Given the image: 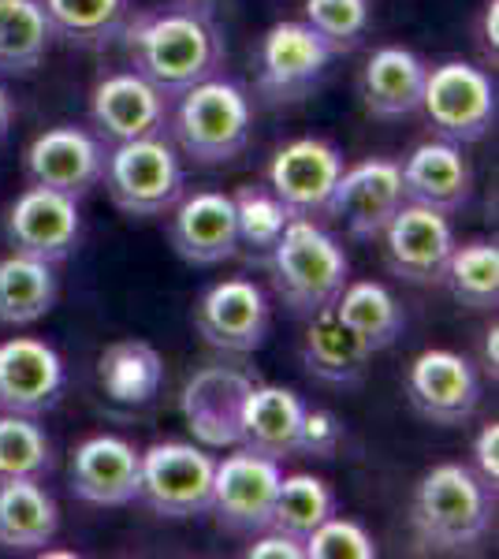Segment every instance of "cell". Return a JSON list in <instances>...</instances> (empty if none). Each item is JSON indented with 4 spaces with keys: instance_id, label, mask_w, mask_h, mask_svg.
I'll return each mask as SVG.
<instances>
[{
    "instance_id": "obj_16",
    "label": "cell",
    "mask_w": 499,
    "mask_h": 559,
    "mask_svg": "<svg viewBox=\"0 0 499 559\" xmlns=\"http://www.w3.org/2000/svg\"><path fill=\"white\" fill-rule=\"evenodd\" d=\"M403 176H399V160L369 157L358 165L343 168L335 179V191L329 198V213L335 221L347 224V231L361 242L380 239L388 221L403 205Z\"/></svg>"
},
{
    "instance_id": "obj_41",
    "label": "cell",
    "mask_w": 499,
    "mask_h": 559,
    "mask_svg": "<svg viewBox=\"0 0 499 559\" xmlns=\"http://www.w3.org/2000/svg\"><path fill=\"white\" fill-rule=\"evenodd\" d=\"M242 556L247 559H306L302 540L280 534V530H261V534H253Z\"/></svg>"
},
{
    "instance_id": "obj_11",
    "label": "cell",
    "mask_w": 499,
    "mask_h": 559,
    "mask_svg": "<svg viewBox=\"0 0 499 559\" xmlns=\"http://www.w3.org/2000/svg\"><path fill=\"white\" fill-rule=\"evenodd\" d=\"M380 242H384L388 273L414 287H437L443 284V269L455 250V228L448 213L403 202L380 231Z\"/></svg>"
},
{
    "instance_id": "obj_4",
    "label": "cell",
    "mask_w": 499,
    "mask_h": 559,
    "mask_svg": "<svg viewBox=\"0 0 499 559\" xmlns=\"http://www.w3.org/2000/svg\"><path fill=\"white\" fill-rule=\"evenodd\" d=\"M253 108L247 90L231 79L209 75L183 90L171 112V139L176 150L194 165H228L250 142Z\"/></svg>"
},
{
    "instance_id": "obj_12",
    "label": "cell",
    "mask_w": 499,
    "mask_h": 559,
    "mask_svg": "<svg viewBox=\"0 0 499 559\" xmlns=\"http://www.w3.org/2000/svg\"><path fill=\"white\" fill-rule=\"evenodd\" d=\"M4 239L15 254L60 265L79 250L83 239V213L79 198H68L49 187H26V191L8 205Z\"/></svg>"
},
{
    "instance_id": "obj_8",
    "label": "cell",
    "mask_w": 499,
    "mask_h": 559,
    "mask_svg": "<svg viewBox=\"0 0 499 559\" xmlns=\"http://www.w3.org/2000/svg\"><path fill=\"white\" fill-rule=\"evenodd\" d=\"M417 112H425L437 139H448L455 146H474L496 128L492 75H488V68L470 64V60H443L425 75Z\"/></svg>"
},
{
    "instance_id": "obj_39",
    "label": "cell",
    "mask_w": 499,
    "mask_h": 559,
    "mask_svg": "<svg viewBox=\"0 0 499 559\" xmlns=\"http://www.w3.org/2000/svg\"><path fill=\"white\" fill-rule=\"evenodd\" d=\"M474 45L480 52V68L499 64V0H485L474 23Z\"/></svg>"
},
{
    "instance_id": "obj_28",
    "label": "cell",
    "mask_w": 499,
    "mask_h": 559,
    "mask_svg": "<svg viewBox=\"0 0 499 559\" xmlns=\"http://www.w3.org/2000/svg\"><path fill=\"white\" fill-rule=\"evenodd\" d=\"M60 299L57 265L26 254L0 258V324L26 329L38 324Z\"/></svg>"
},
{
    "instance_id": "obj_29",
    "label": "cell",
    "mask_w": 499,
    "mask_h": 559,
    "mask_svg": "<svg viewBox=\"0 0 499 559\" xmlns=\"http://www.w3.org/2000/svg\"><path fill=\"white\" fill-rule=\"evenodd\" d=\"M332 310L373 355L392 347L406 329V310L377 280H347Z\"/></svg>"
},
{
    "instance_id": "obj_21",
    "label": "cell",
    "mask_w": 499,
    "mask_h": 559,
    "mask_svg": "<svg viewBox=\"0 0 499 559\" xmlns=\"http://www.w3.org/2000/svg\"><path fill=\"white\" fill-rule=\"evenodd\" d=\"M168 239L171 250L194 269L221 265L239 254V228H235V202L224 191H194L171 205Z\"/></svg>"
},
{
    "instance_id": "obj_31",
    "label": "cell",
    "mask_w": 499,
    "mask_h": 559,
    "mask_svg": "<svg viewBox=\"0 0 499 559\" xmlns=\"http://www.w3.org/2000/svg\"><path fill=\"white\" fill-rule=\"evenodd\" d=\"M451 299L474 313H492L499 306V247L496 239H470L455 242L443 269Z\"/></svg>"
},
{
    "instance_id": "obj_30",
    "label": "cell",
    "mask_w": 499,
    "mask_h": 559,
    "mask_svg": "<svg viewBox=\"0 0 499 559\" xmlns=\"http://www.w3.org/2000/svg\"><path fill=\"white\" fill-rule=\"evenodd\" d=\"M52 23L41 0H0V71L26 75L49 57Z\"/></svg>"
},
{
    "instance_id": "obj_25",
    "label": "cell",
    "mask_w": 499,
    "mask_h": 559,
    "mask_svg": "<svg viewBox=\"0 0 499 559\" xmlns=\"http://www.w3.org/2000/svg\"><path fill=\"white\" fill-rule=\"evenodd\" d=\"M60 534V508L34 477H0V548L45 552Z\"/></svg>"
},
{
    "instance_id": "obj_38",
    "label": "cell",
    "mask_w": 499,
    "mask_h": 559,
    "mask_svg": "<svg viewBox=\"0 0 499 559\" xmlns=\"http://www.w3.org/2000/svg\"><path fill=\"white\" fill-rule=\"evenodd\" d=\"M343 421L324 407H306L302 414V432H298V455L310 459H335L343 448Z\"/></svg>"
},
{
    "instance_id": "obj_33",
    "label": "cell",
    "mask_w": 499,
    "mask_h": 559,
    "mask_svg": "<svg viewBox=\"0 0 499 559\" xmlns=\"http://www.w3.org/2000/svg\"><path fill=\"white\" fill-rule=\"evenodd\" d=\"M52 34L83 49H102L127 23V0H41Z\"/></svg>"
},
{
    "instance_id": "obj_24",
    "label": "cell",
    "mask_w": 499,
    "mask_h": 559,
    "mask_svg": "<svg viewBox=\"0 0 499 559\" xmlns=\"http://www.w3.org/2000/svg\"><path fill=\"white\" fill-rule=\"evenodd\" d=\"M429 64L403 45H384L366 60L358 79V97L373 120H403L421 108V90Z\"/></svg>"
},
{
    "instance_id": "obj_2",
    "label": "cell",
    "mask_w": 499,
    "mask_h": 559,
    "mask_svg": "<svg viewBox=\"0 0 499 559\" xmlns=\"http://www.w3.org/2000/svg\"><path fill=\"white\" fill-rule=\"evenodd\" d=\"M496 522V489L474 474V466L440 463L417 481L411 500V530L425 552L459 556L485 545Z\"/></svg>"
},
{
    "instance_id": "obj_18",
    "label": "cell",
    "mask_w": 499,
    "mask_h": 559,
    "mask_svg": "<svg viewBox=\"0 0 499 559\" xmlns=\"http://www.w3.org/2000/svg\"><path fill=\"white\" fill-rule=\"evenodd\" d=\"M258 384L247 369L235 366H202L183 384V418L202 448H235L239 444V414L247 392Z\"/></svg>"
},
{
    "instance_id": "obj_17",
    "label": "cell",
    "mask_w": 499,
    "mask_h": 559,
    "mask_svg": "<svg viewBox=\"0 0 499 559\" xmlns=\"http://www.w3.org/2000/svg\"><path fill=\"white\" fill-rule=\"evenodd\" d=\"M90 123L102 142H131L161 134L168 123V97L139 71H112L90 94Z\"/></svg>"
},
{
    "instance_id": "obj_20",
    "label": "cell",
    "mask_w": 499,
    "mask_h": 559,
    "mask_svg": "<svg viewBox=\"0 0 499 559\" xmlns=\"http://www.w3.org/2000/svg\"><path fill=\"white\" fill-rule=\"evenodd\" d=\"M139 474L142 452L112 432L86 437L68 463L71 492L94 508H127L139 500Z\"/></svg>"
},
{
    "instance_id": "obj_26",
    "label": "cell",
    "mask_w": 499,
    "mask_h": 559,
    "mask_svg": "<svg viewBox=\"0 0 499 559\" xmlns=\"http://www.w3.org/2000/svg\"><path fill=\"white\" fill-rule=\"evenodd\" d=\"M97 384L116 407H150L165 388V358L146 340H116L97 358Z\"/></svg>"
},
{
    "instance_id": "obj_10",
    "label": "cell",
    "mask_w": 499,
    "mask_h": 559,
    "mask_svg": "<svg viewBox=\"0 0 499 559\" xmlns=\"http://www.w3.org/2000/svg\"><path fill=\"white\" fill-rule=\"evenodd\" d=\"M194 329L209 347L224 355H253L265 347L272 332L269 295L247 276L221 280L194 302Z\"/></svg>"
},
{
    "instance_id": "obj_5",
    "label": "cell",
    "mask_w": 499,
    "mask_h": 559,
    "mask_svg": "<svg viewBox=\"0 0 499 559\" xmlns=\"http://www.w3.org/2000/svg\"><path fill=\"white\" fill-rule=\"evenodd\" d=\"M102 179L116 210L134 216V221L165 216L187 194L183 157L165 139V131L146 134V139L116 142L105 157Z\"/></svg>"
},
{
    "instance_id": "obj_15",
    "label": "cell",
    "mask_w": 499,
    "mask_h": 559,
    "mask_svg": "<svg viewBox=\"0 0 499 559\" xmlns=\"http://www.w3.org/2000/svg\"><path fill=\"white\" fill-rule=\"evenodd\" d=\"M343 150L329 139H295L280 146L269 160V191L287 205L292 216H317L329 213V198L335 191V179L343 173Z\"/></svg>"
},
{
    "instance_id": "obj_19",
    "label": "cell",
    "mask_w": 499,
    "mask_h": 559,
    "mask_svg": "<svg viewBox=\"0 0 499 559\" xmlns=\"http://www.w3.org/2000/svg\"><path fill=\"white\" fill-rule=\"evenodd\" d=\"M63 358L45 340L12 336L0 344V414L41 418L63 395Z\"/></svg>"
},
{
    "instance_id": "obj_7",
    "label": "cell",
    "mask_w": 499,
    "mask_h": 559,
    "mask_svg": "<svg viewBox=\"0 0 499 559\" xmlns=\"http://www.w3.org/2000/svg\"><path fill=\"white\" fill-rule=\"evenodd\" d=\"M335 52L306 20L272 23L253 52V83L269 105L284 108L321 90Z\"/></svg>"
},
{
    "instance_id": "obj_32",
    "label": "cell",
    "mask_w": 499,
    "mask_h": 559,
    "mask_svg": "<svg viewBox=\"0 0 499 559\" xmlns=\"http://www.w3.org/2000/svg\"><path fill=\"white\" fill-rule=\"evenodd\" d=\"M335 508H340V500H335V489L324 477L284 474L269 530H280V534H287L295 540H306L324 519L335 515Z\"/></svg>"
},
{
    "instance_id": "obj_22",
    "label": "cell",
    "mask_w": 499,
    "mask_h": 559,
    "mask_svg": "<svg viewBox=\"0 0 499 559\" xmlns=\"http://www.w3.org/2000/svg\"><path fill=\"white\" fill-rule=\"evenodd\" d=\"M403 176V198L414 205H429L437 213H459L474 198V168H470L462 146L448 139L417 142L399 165Z\"/></svg>"
},
{
    "instance_id": "obj_13",
    "label": "cell",
    "mask_w": 499,
    "mask_h": 559,
    "mask_svg": "<svg viewBox=\"0 0 499 559\" xmlns=\"http://www.w3.org/2000/svg\"><path fill=\"white\" fill-rule=\"evenodd\" d=\"M406 400L432 426H466L480 407V377L466 355L429 347L406 366Z\"/></svg>"
},
{
    "instance_id": "obj_43",
    "label": "cell",
    "mask_w": 499,
    "mask_h": 559,
    "mask_svg": "<svg viewBox=\"0 0 499 559\" xmlns=\"http://www.w3.org/2000/svg\"><path fill=\"white\" fill-rule=\"evenodd\" d=\"M12 120H15V105H12V94L0 83V139L12 131Z\"/></svg>"
},
{
    "instance_id": "obj_27",
    "label": "cell",
    "mask_w": 499,
    "mask_h": 559,
    "mask_svg": "<svg viewBox=\"0 0 499 559\" xmlns=\"http://www.w3.org/2000/svg\"><path fill=\"white\" fill-rule=\"evenodd\" d=\"M369 358H373V350L335 318V310L313 313L310 324H306L302 366L313 381L332 384V388H354V384H361V377H366Z\"/></svg>"
},
{
    "instance_id": "obj_3",
    "label": "cell",
    "mask_w": 499,
    "mask_h": 559,
    "mask_svg": "<svg viewBox=\"0 0 499 559\" xmlns=\"http://www.w3.org/2000/svg\"><path fill=\"white\" fill-rule=\"evenodd\" d=\"M276 299L298 318L332 310L351 280V261L340 239L329 236L310 216H292L284 236L265 258Z\"/></svg>"
},
{
    "instance_id": "obj_36",
    "label": "cell",
    "mask_w": 499,
    "mask_h": 559,
    "mask_svg": "<svg viewBox=\"0 0 499 559\" xmlns=\"http://www.w3.org/2000/svg\"><path fill=\"white\" fill-rule=\"evenodd\" d=\"M369 0H306V23L329 41V49L354 52L369 34Z\"/></svg>"
},
{
    "instance_id": "obj_34",
    "label": "cell",
    "mask_w": 499,
    "mask_h": 559,
    "mask_svg": "<svg viewBox=\"0 0 499 559\" xmlns=\"http://www.w3.org/2000/svg\"><path fill=\"white\" fill-rule=\"evenodd\" d=\"M52 471H57V455H52V440L45 437L38 418L0 414V477L45 481Z\"/></svg>"
},
{
    "instance_id": "obj_14",
    "label": "cell",
    "mask_w": 499,
    "mask_h": 559,
    "mask_svg": "<svg viewBox=\"0 0 499 559\" xmlns=\"http://www.w3.org/2000/svg\"><path fill=\"white\" fill-rule=\"evenodd\" d=\"M108 146L86 128H60L41 131L31 146L23 150V176L34 187H49L68 198H86L105 176Z\"/></svg>"
},
{
    "instance_id": "obj_37",
    "label": "cell",
    "mask_w": 499,
    "mask_h": 559,
    "mask_svg": "<svg viewBox=\"0 0 499 559\" xmlns=\"http://www.w3.org/2000/svg\"><path fill=\"white\" fill-rule=\"evenodd\" d=\"M306 559H377V540L361 522L329 515L302 540Z\"/></svg>"
},
{
    "instance_id": "obj_42",
    "label": "cell",
    "mask_w": 499,
    "mask_h": 559,
    "mask_svg": "<svg viewBox=\"0 0 499 559\" xmlns=\"http://www.w3.org/2000/svg\"><path fill=\"white\" fill-rule=\"evenodd\" d=\"M496 344H499V329L496 324H488L485 329V340H480V369H485L488 377L496 381V366H499V350H496Z\"/></svg>"
},
{
    "instance_id": "obj_35",
    "label": "cell",
    "mask_w": 499,
    "mask_h": 559,
    "mask_svg": "<svg viewBox=\"0 0 499 559\" xmlns=\"http://www.w3.org/2000/svg\"><path fill=\"white\" fill-rule=\"evenodd\" d=\"M235 202V228H239V250H250L253 258L265 261L269 250L276 247V239L284 236L287 221V205L280 202L269 187H258V183H247L231 194Z\"/></svg>"
},
{
    "instance_id": "obj_9",
    "label": "cell",
    "mask_w": 499,
    "mask_h": 559,
    "mask_svg": "<svg viewBox=\"0 0 499 559\" xmlns=\"http://www.w3.org/2000/svg\"><path fill=\"white\" fill-rule=\"evenodd\" d=\"M284 481V466L269 455L235 448L216 463L213 474V508L209 515L221 522L228 534L253 537L269 530L272 508H276V492Z\"/></svg>"
},
{
    "instance_id": "obj_40",
    "label": "cell",
    "mask_w": 499,
    "mask_h": 559,
    "mask_svg": "<svg viewBox=\"0 0 499 559\" xmlns=\"http://www.w3.org/2000/svg\"><path fill=\"white\" fill-rule=\"evenodd\" d=\"M474 474L485 485H499V421H485L474 437Z\"/></svg>"
},
{
    "instance_id": "obj_1",
    "label": "cell",
    "mask_w": 499,
    "mask_h": 559,
    "mask_svg": "<svg viewBox=\"0 0 499 559\" xmlns=\"http://www.w3.org/2000/svg\"><path fill=\"white\" fill-rule=\"evenodd\" d=\"M120 38L131 60V71L150 79L165 97L221 75L224 68V34L205 12L190 4L153 8L120 26Z\"/></svg>"
},
{
    "instance_id": "obj_6",
    "label": "cell",
    "mask_w": 499,
    "mask_h": 559,
    "mask_svg": "<svg viewBox=\"0 0 499 559\" xmlns=\"http://www.w3.org/2000/svg\"><path fill=\"white\" fill-rule=\"evenodd\" d=\"M216 459L194 440H157L142 452L139 503L157 519H205L213 508Z\"/></svg>"
},
{
    "instance_id": "obj_23",
    "label": "cell",
    "mask_w": 499,
    "mask_h": 559,
    "mask_svg": "<svg viewBox=\"0 0 499 559\" xmlns=\"http://www.w3.org/2000/svg\"><path fill=\"white\" fill-rule=\"evenodd\" d=\"M306 403L302 395L284 384H253L239 414V444L247 452L269 455L276 463L298 455Z\"/></svg>"
}]
</instances>
